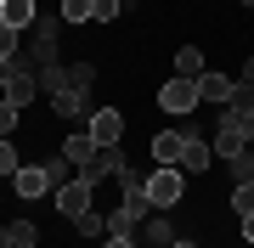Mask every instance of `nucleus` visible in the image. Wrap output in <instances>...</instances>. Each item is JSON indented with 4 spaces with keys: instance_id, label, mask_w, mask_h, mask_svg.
<instances>
[{
    "instance_id": "obj_1",
    "label": "nucleus",
    "mask_w": 254,
    "mask_h": 248,
    "mask_svg": "<svg viewBox=\"0 0 254 248\" xmlns=\"http://www.w3.org/2000/svg\"><path fill=\"white\" fill-rule=\"evenodd\" d=\"M181 198H187V175L175 169V164H158L153 175H147V203H153V214L175 209Z\"/></svg>"
},
{
    "instance_id": "obj_2",
    "label": "nucleus",
    "mask_w": 254,
    "mask_h": 248,
    "mask_svg": "<svg viewBox=\"0 0 254 248\" xmlns=\"http://www.w3.org/2000/svg\"><path fill=\"white\" fill-rule=\"evenodd\" d=\"M198 101H203V91H198V79H164L158 85V107L170 113V119H192V113H198Z\"/></svg>"
},
{
    "instance_id": "obj_3",
    "label": "nucleus",
    "mask_w": 254,
    "mask_h": 248,
    "mask_svg": "<svg viewBox=\"0 0 254 248\" xmlns=\"http://www.w3.org/2000/svg\"><path fill=\"white\" fill-rule=\"evenodd\" d=\"M51 198H57V209H63L68 220H79L85 209H96V186L85 181V175H73V181H68V186H57Z\"/></svg>"
},
{
    "instance_id": "obj_4",
    "label": "nucleus",
    "mask_w": 254,
    "mask_h": 248,
    "mask_svg": "<svg viewBox=\"0 0 254 248\" xmlns=\"http://www.w3.org/2000/svg\"><path fill=\"white\" fill-rule=\"evenodd\" d=\"M85 130H91L96 147H119V136H125V119H119V107H96L91 119H85Z\"/></svg>"
},
{
    "instance_id": "obj_5",
    "label": "nucleus",
    "mask_w": 254,
    "mask_h": 248,
    "mask_svg": "<svg viewBox=\"0 0 254 248\" xmlns=\"http://www.w3.org/2000/svg\"><path fill=\"white\" fill-rule=\"evenodd\" d=\"M11 192H17V198H46V192H51L46 164H23L17 175H11Z\"/></svg>"
},
{
    "instance_id": "obj_6",
    "label": "nucleus",
    "mask_w": 254,
    "mask_h": 248,
    "mask_svg": "<svg viewBox=\"0 0 254 248\" xmlns=\"http://www.w3.org/2000/svg\"><path fill=\"white\" fill-rule=\"evenodd\" d=\"M136 243H141V248H170V243H175L170 214H147V220H141V231H136Z\"/></svg>"
},
{
    "instance_id": "obj_7",
    "label": "nucleus",
    "mask_w": 254,
    "mask_h": 248,
    "mask_svg": "<svg viewBox=\"0 0 254 248\" xmlns=\"http://www.w3.org/2000/svg\"><path fill=\"white\" fill-rule=\"evenodd\" d=\"M79 175L96 186V181H108V175H125V158H119V147H96V158H91Z\"/></svg>"
},
{
    "instance_id": "obj_8",
    "label": "nucleus",
    "mask_w": 254,
    "mask_h": 248,
    "mask_svg": "<svg viewBox=\"0 0 254 248\" xmlns=\"http://www.w3.org/2000/svg\"><path fill=\"white\" fill-rule=\"evenodd\" d=\"M85 107H91V91H79V85H68V91L51 96V113H57V119H85Z\"/></svg>"
},
{
    "instance_id": "obj_9",
    "label": "nucleus",
    "mask_w": 254,
    "mask_h": 248,
    "mask_svg": "<svg viewBox=\"0 0 254 248\" xmlns=\"http://www.w3.org/2000/svg\"><path fill=\"white\" fill-rule=\"evenodd\" d=\"M198 91H203V101H220V107H226V101L237 96V74H215V68H209V74L198 79Z\"/></svg>"
},
{
    "instance_id": "obj_10",
    "label": "nucleus",
    "mask_w": 254,
    "mask_h": 248,
    "mask_svg": "<svg viewBox=\"0 0 254 248\" xmlns=\"http://www.w3.org/2000/svg\"><path fill=\"white\" fill-rule=\"evenodd\" d=\"M0 23H11V28L23 34V28L40 23V6H34V0H0Z\"/></svg>"
},
{
    "instance_id": "obj_11",
    "label": "nucleus",
    "mask_w": 254,
    "mask_h": 248,
    "mask_svg": "<svg viewBox=\"0 0 254 248\" xmlns=\"http://www.w3.org/2000/svg\"><path fill=\"white\" fill-rule=\"evenodd\" d=\"M63 158H68L73 169H85V164H91V158H96V141H91V130H68V141H63Z\"/></svg>"
},
{
    "instance_id": "obj_12",
    "label": "nucleus",
    "mask_w": 254,
    "mask_h": 248,
    "mask_svg": "<svg viewBox=\"0 0 254 248\" xmlns=\"http://www.w3.org/2000/svg\"><path fill=\"white\" fill-rule=\"evenodd\" d=\"M181 152H187L181 130H158V136H153V164H181Z\"/></svg>"
},
{
    "instance_id": "obj_13",
    "label": "nucleus",
    "mask_w": 254,
    "mask_h": 248,
    "mask_svg": "<svg viewBox=\"0 0 254 248\" xmlns=\"http://www.w3.org/2000/svg\"><path fill=\"white\" fill-rule=\"evenodd\" d=\"M0 96H6L11 107H28V101L40 96V74H34V68H23V74L11 79V85H6V91H0Z\"/></svg>"
},
{
    "instance_id": "obj_14",
    "label": "nucleus",
    "mask_w": 254,
    "mask_h": 248,
    "mask_svg": "<svg viewBox=\"0 0 254 248\" xmlns=\"http://www.w3.org/2000/svg\"><path fill=\"white\" fill-rule=\"evenodd\" d=\"M209 147H215V158H226V164H232V158H237V152L249 147V141H243V130H232V124H215Z\"/></svg>"
},
{
    "instance_id": "obj_15",
    "label": "nucleus",
    "mask_w": 254,
    "mask_h": 248,
    "mask_svg": "<svg viewBox=\"0 0 254 248\" xmlns=\"http://www.w3.org/2000/svg\"><path fill=\"white\" fill-rule=\"evenodd\" d=\"M209 158H215V147L209 141H187V152H181V175H209Z\"/></svg>"
},
{
    "instance_id": "obj_16",
    "label": "nucleus",
    "mask_w": 254,
    "mask_h": 248,
    "mask_svg": "<svg viewBox=\"0 0 254 248\" xmlns=\"http://www.w3.org/2000/svg\"><path fill=\"white\" fill-rule=\"evenodd\" d=\"M175 74H181V79H203V74H209L203 51H198V46H181V51H175Z\"/></svg>"
},
{
    "instance_id": "obj_17",
    "label": "nucleus",
    "mask_w": 254,
    "mask_h": 248,
    "mask_svg": "<svg viewBox=\"0 0 254 248\" xmlns=\"http://www.w3.org/2000/svg\"><path fill=\"white\" fill-rule=\"evenodd\" d=\"M136 231H141V214H130L125 203H119V209L108 214V237H136Z\"/></svg>"
},
{
    "instance_id": "obj_18",
    "label": "nucleus",
    "mask_w": 254,
    "mask_h": 248,
    "mask_svg": "<svg viewBox=\"0 0 254 248\" xmlns=\"http://www.w3.org/2000/svg\"><path fill=\"white\" fill-rule=\"evenodd\" d=\"M57 17H63V23H91V17H96V0H63Z\"/></svg>"
},
{
    "instance_id": "obj_19",
    "label": "nucleus",
    "mask_w": 254,
    "mask_h": 248,
    "mask_svg": "<svg viewBox=\"0 0 254 248\" xmlns=\"http://www.w3.org/2000/svg\"><path fill=\"white\" fill-rule=\"evenodd\" d=\"M68 85H73V79H68V68L57 62V68H46V74H40V96H57V91H68Z\"/></svg>"
},
{
    "instance_id": "obj_20",
    "label": "nucleus",
    "mask_w": 254,
    "mask_h": 248,
    "mask_svg": "<svg viewBox=\"0 0 254 248\" xmlns=\"http://www.w3.org/2000/svg\"><path fill=\"white\" fill-rule=\"evenodd\" d=\"M73 231H85V237H108V214H96V209H85L79 220H73Z\"/></svg>"
},
{
    "instance_id": "obj_21",
    "label": "nucleus",
    "mask_w": 254,
    "mask_h": 248,
    "mask_svg": "<svg viewBox=\"0 0 254 248\" xmlns=\"http://www.w3.org/2000/svg\"><path fill=\"white\" fill-rule=\"evenodd\" d=\"M6 231H11V248H34V243H40V231H34V220H11Z\"/></svg>"
},
{
    "instance_id": "obj_22",
    "label": "nucleus",
    "mask_w": 254,
    "mask_h": 248,
    "mask_svg": "<svg viewBox=\"0 0 254 248\" xmlns=\"http://www.w3.org/2000/svg\"><path fill=\"white\" fill-rule=\"evenodd\" d=\"M23 68H28V56H23V51H17V56H0V91H6V85L17 79Z\"/></svg>"
},
{
    "instance_id": "obj_23",
    "label": "nucleus",
    "mask_w": 254,
    "mask_h": 248,
    "mask_svg": "<svg viewBox=\"0 0 254 248\" xmlns=\"http://www.w3.org/2000/svg\"><path fill=\"white\" fill-rule=\"evenodd\" d=\"M226 169H232V181H237V186H243V181H254V158H249V147L237 152V158H232Z\"/></svg>"
},
{
    "instance_id": "obj_24",
    "label": "nucleus",
    "mask_w": 254,
    "mask_h": 248,
    "mask_svg": "<svg viewBox=\"0 0 254 248\" xmlns=\"http://www.w3.org/2000/svg\"><path fill=\"white\" fill-rule=\"evenodd\" d=\"M232 209H237V214H254V181L232 186Z\"/></svg>"
},
{
    "instance_id": "obj_25",
    "label": "nucleus",
    "mask_w": 254,
    "mask_h": 248,
    "mask_svg": "<svg viewBox=\"0 0 254 248\" xmlns=\"http://www.w3.org/2000/svg\"><path fill=\"white\" fill-rule=\"evenodd\" d=\"M17 51H23V34L11 23H0V56H17Z\"/></svg>"
},
{
    "instance_id": "obj_26",
    "label": "nucleus",
    "mask_w": 254,
    "mask_h": 248,
    "mask_svg": "<svg viewBox=\"0 0 254 248\" xmlns=\"http://www.w3.org/2000/svg\"><path fill=\"white\" fill-rule=\"evenodd\" d=\"M17 119H23V107H11V101L0 96V136H11V130H17Z\"/></svg>"
},
{
    "instance_id": "obj_27",
    "label": "nucleus",
    "mask_w": 254,
    "mask_h": 248,
    "mask_svg": "<svg viewBox=\"0 0 254 248\" xmlns=\"http://www.w3.org/2000/svg\"><path fill=\"white\" fill-rule=\"evenodd\" d=\"M17 169H23V164H17V147L0 136V175H17Z\"/></svg>"
},
{
    "instance_id": "obj_28",
    "label": "nucleus",
    "mask_w": 254,
    "mask_h": 248,
    "mask_svg": "<svg viewBox=\"0 0 254 248\" xmlns=\"http://www.w3.org/2000/svg\"><path fill=\"white\" fill-rule=\"evenodd\" d=\"M68 79L79 85V91H91V85H96V68H91V62H73V68H68Z\"/></svg>"
},
{
    "instance_id": "obj_29",
    "label": "nucleus",
    "mask_w": 254,
    "mask_h": 248,
    "mask_svg": "<svg viewBox=\"0 0 254 248\" xmlns=\"http://www.w3.org/2000/svg\"><path fill=\"white\" fill-rule=\"evenodd\" d=\"M119 11H125V0H96V17H91V23H113Z\"/></svg>"
},
{
    "instance_id": "obj_30",
    "label": "nucleus",
    "mask_w": 254,
    "mask_h": 248,
    "mask_svg": "<svg viewBox=\"0 0 254 248\" xmlns=\"http://www.w3.org/2000/svg\"><path fill=\"white\" fill-rule=\"evenodd\" d=\"M237 85H243V91H254V56H249L243 68H237Z\"/></svg>"
},
{
    "instance_id": "obj_31",
    "label": "nucleus",
    "mask_w": 254,
    "mask_h": 248,
    "mask_svg": "<svg viewBox=\"0 0 254 248\" xmlns=\"http://www.w3.org/2000/svg\"><path fill=\"white\" fill-rule=\"evenodd\" d=\"M102 248H141V243H136V237H108Z\"/></svg>"
},
{
    "instance_id": "obj_32",
    "label": "nucleus",
    "mask_w": 254,
    "mask_h": 248,
    "mask_svg": "<svg viewBox=\"0 0 254 248\" xmlns=\"http://www.w3.org/2000/svg\"><path fill=\"white\" fill-rule=\"evenodd\" d=\"M243 237H249V243H254V214H243Z\"/></svg>"
},
{
    "instance_id": "obj_33",
    "label": "nucleus",
    "mask_w": 254,
    "mask_h": 248,
    "mask_svg": "<svg viewBox=\"0 0 254 248\" xmlns=\"http://www.w3.org/2000/svg\"><path fill=\"white\" fill-rule=\"evenodd\" d=\"M0 248H11V231H6V226H0Z\"/></svg>"
},
{
    "instance_id": "obj_34",
    "label": "nucleus",
    "mask_w": 254,
    "mask_h": 248,
    "mask_svg": "<svg viewBox=\"0 0 254 248\" xmlns=\"http://www.w3.org/2000/svg\"><path fill=\"white\" fill-rule=\"evenodd\" d=\"M170 248H198V243H187V237H175V243H170Z\"/></svg>"
},
{
    "instance_id": "obj_35",
    "label": "nucleus",
    "mask_w": 254,
    "mask_h": 248,
    "mask_svg": "<svg viewBox=\"0 0 254 248\" xmlns=\"http://www.w3.org/2000/svg\"><path fill=\"white\" fill-rule=\"evenodd\" d=\"M249 158H254V141H249Z\"/></svg>"
},
{
    "instance_id": "obj_36",
    "label": "nucleus",
    "mask_w": 254,
    "mask_h": 248,
    "mask_svg": "<svg viewBox=\"0 0 254 248\" xmlns=\"http://www.w3.org/2000/svg\"><path fill=\"white\" fill-rule=\"evenodd\" d=\"M243 6H254V0H243Z\"/></svg>"
}]
</instances>
